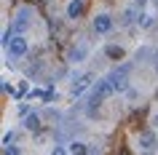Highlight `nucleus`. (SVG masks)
<instances>
[{"instance_id":"9","label":"nucleus","mask_w":158,"mask_h":155,"mask_svg":"<svg viewBox=\"0 0 158 155\" xmlns=\"http://www.w3.org/2000/svg\"><path fill=\"white\" fill-rule=\"evenodd\" d=\"M24 126H27L30 131H35V128H38V126H40V118H38V112H30V115H27Z\"/></svg>"},{"instance_id":"18","label":"nucleus","mask_w":158,"mask_h":155,"mask_svg":"<svg viewBox=\"0 0 158 155\" xmlns=\"http://www.w3.org/2000/svg\"><path fill=\"white\" fill-rule=\"evenodd\" d=\"M121 155H129V150H126V147H123V150H121Z\"/></svg>"},{"instance_id":"4","label":"nucleus","mask_w":158,"mask_h":155,"mask_svg":"<svg viewBox=\"0 0 158 155\" xmlns=\"http://www.w3.org/2000/svg\"><path fill=\"white\" fill-rule=\"evenodd\" d=\"M113 83H110V78H105V80H99L97 83V88H94V96L97 99H105V96H110V94H113Z\"/></svg>"},{"instance_id":"6","label":"nucleus","mask_w":158,"mask_h":155,"mask_svg":"<svg viewBox=\"0 0 158 155\" xmlns=\"http://www.w3.org/2000/svg\"><path fill=\"white\" fill-rule=\"evenodd\" d=\"M110 83H113V88H115V91H123L126 88V75L113 72V75H110Z\"/></svg>"},{"instance_id":"11","label":"nucleus","mask_w":158,"mask_h":155,"mask_svg":"<svg viewBox=\"0 0 158 155\" xmlns=\"http://www.w3.org/2000/svg\"><path fill=\"white\" fill-rule=\"evenodd\" d=\"M70 153H73V155H86V153H89V147H86L83 142H73V145H70Z\"/></svg>"},{"instance_id":"8","label":"nucleus","mask_w":158,"mask_h":155,"mask_svg":"<svg viewBox=\"0 0 158 155\" xmlns=\"http://www.w3.org/2000/svg\"><path fill=\"white\" fill-rule=\"evenodd\" d=\"M105 54H107L110 59H123V48H121V46H107V48H105Z\"/></svg>"},{"instance_id":"7","label":"nucleus","mask_w":158,"mask_h":155,"mask_svg":"<svg viewBox=\"0 0 158 155\" xmlns=\"http://www.w3.org/2000/svg\"><path fill=\"white\" fill-rule=\"evenodd\" d=\"M89 86H91V75H83L81 80H75L73 91H75V94H81V91H86V88H89Z\"/></svg>"},{"instance_id":"15","label":"nucleus","mask_w":158,"mask_h":155,"mask_svg":"<svg viewBox=\"0 0 158 155\" xmlns=\"http://www.w3.org/2000/svg\"><path fill=\"white\" fill-rule=\"evenodd\" d=\"M139 24L142 27H150V24H153V19H150V16H139Z\"/></svg>"},{"instance_id":"2","label":"nucleus","mask_w":158,"mask_h":155,"mask_svg":"<svg viewBox=\"0 0 158 155\" xmlns=\"http://www.w3.org/2000/svg\"><path fill=\"white\" fill-rule=\"evenodd\" d=\"M8 51H11V56H24L27 54V40L22 35H16V38L8 43Z\"/></svg>"},{"instance_id":"17","label":"nucleus","mask_w":158,"mask_h":155,"mask_svg":"<svg viewBox=\"0 0 158 155\" xmlns=\"http://www.w3.org/2000/svg\"><path fill=\"white\" fill-rule=\"evenodd\" d=\"M54 155H67V153L62 150V147H56V150H54Z\"/></svg>"},{"instance_id":"14","label":"nucleus","mask_w":158,"mask_h":155,"mask_svg":"<svg viewBox=\"0 0 158 155\" xmlns=\"http://www.w3.org/2000/svg\"><path fill=\"white\" fill-rule=\"evenodd\" d=\"M43 96H46V91H40V88L30 91V99H43Z\"/></svg>"},{"instance_id":"16","label":"nucleus","mask_w":158,"mask_h":155,"mask_svg":"<svg viewBox=\"0 0 158 155\" xmlns=\"http://www.w3.org/2000/svg\"><path fill=\"white\" fill-rule=\"evenodd\" d=\"M11 139H14V134H11V131H8V134H6V137H3V145L8 147V145H11Z\"/></svg>"},{"instance_id":"13","label":"nucleus","mask_w":158,"mask_h":155,"mask_svg":"<svg viewBox=\"0 0 158 155\" xmlns=\"http://www.w3.org/2000/svg\"><path fill=\"white\" fill-rule=\"evenodd\" d=\"M3 155H22V150H19V147H14V145H8Z\"/></svg>"},{"instance_id":"3","label":"nucleus","mask_w":158,"mask_h":155,"mask_svg":"<svg viewBox=\"0 0 158 155\" xmlns=\"http://www.w3.org/2000/svg\"><path fill=\"white\" fill-rule=\"evenodd\" d=\"M139 147H142V153H145V155H153V153H156V137H153L150 131H145V134L139 137Z\"/></svg>"},{"instance_id":"12","label":"nucleus","mask_w":158,"mask_h":155,"mask_svg":"<svg viewBox=\"0 0 158 155\" xmlns=\"http://www.w3.org/2000/svg\"><path fill=\"white\" fill-rule=\"evenodd\" d=\"M81 59H83V51H78V48L70 51V62H81Z\"/></svg>"},{"instance_id":"1","label":"nucleus","mask_w":158,"mask_h":155,"mask_svg":"<svg viewBox=\"0 0 158 155\" xmlns=\"http://www.w3.org/2000/svg\"><path fill=\"white\" fill-rule=\"evenodd\" d=\"M110 27H113V19H110V14H99V16L94 19V32H97V35L110 32Z\"/></svg>"},{"instance_id":"19","label":"nucleus","mask_w":158,"mask_h":155,"mask_svg":"<svg viewBox=\"0 0 158 155\" xmlns=\"http://www.w3.org/2000/svg\"><path fill=\"white\" fill-rule=\"evenodd\" d=\"M156 70H158V59H156Z\"/></svg>"},{"instance_id":"10","label":"nucleus","mask_w":158,"mask_h":155,"mask_svg":"<svg viewBox=\"0 0 158 155\" xmlns=\"http://www.w3.org/2000/svg\"><path fill=\"white\" fill-rule=\"evenodd\" d=\"M27 22H30V11H22V14H19V22H16V35L27 27Z\"/></svg>"},{"instance_id":"5","label":"nucleus","mask_w":158,"mask_h":155,"mask_svg":"<svg viewBox=\"0 0 158 155\" xmlns=\"http://www.w3.org/2000/svg\"><path fill=\"white\" fill-rule=\"evenodd\" d=\"M83 14V0H70V6H67V16L70 19H78Z\"/></svg>"}]
</instances>
